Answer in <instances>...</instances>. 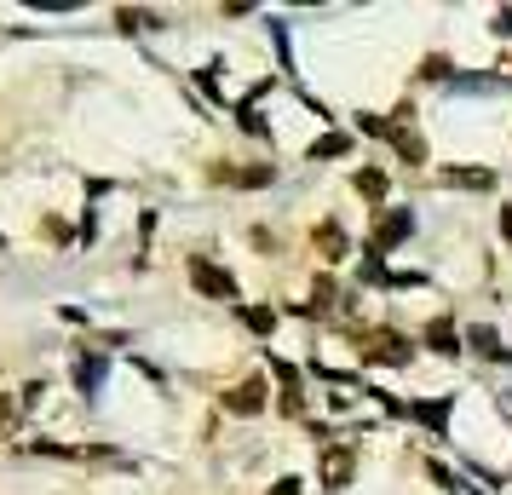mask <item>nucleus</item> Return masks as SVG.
Wrapping results in <instances>:
<instances>
[{"instance_id": "f257e3e1", "label": "nucleus", "mask_w": 512, "mask_h": 495, "mask_svg": "<svg viewBox=\"0 0 512 495\" xmlns=\"http://www.w3.org/2000/svg\"><path fill=\"white\" fill-rule=\"evenodd\" d=\"M190 283L202 288L208 300H236V277H231V271H219L213 260H202V254L190 260Z\"/></svg>"}, {"instance_id": "f03ea898", "label": "nucleus", "mask_w": 512, "mask_h": 495, "mask_svg": "<svg viewBox=\"0 0 512 495\" xmlns=\"http://www.w3.org/2000/svg\"><path fill=\"white\" fill-rule=\"evenodd\" d=\"M409 231H415V213H409V208H386L380 219H374V236H369L374 254H380V248H392V242H403Z\"/></svg>"}, {"instance_id": "7ed1b4c3", "label": "nucleus", "mask_w": 512, "mask_h": 495, "mask_svg": "<svg viewBox=\"0 0 512 495\" xmlns=\"http://www.w3.org/2000/svg\"><path fill=\"white\" fill-rule=\"evenodd\" d=\"M317 472H323L328 490H346L351 484V444H328L323 455H317Z\"/></svg>"}, {"instance_id": "20e7f679", "label": "nucleus", "mask_w": 512, "mask_h": 495, "mask_svg": "<svg viewBox=\"0 0 512 495\" xmlns=\"http://www.w3.org/2000/svg\"><path fill=\"white\" fill-rule=\"evenodd\" d=\"M363 357H380V363H409V340L392 329H374L369 340H363Z\"/></svg>"}, {"instance_id": "39448f33", "label": "nucleus", "mask_w": 512, "mask_h": 495, "mask_svg": "<svg viewBox=\"0 0 512 495\" xmlns=\"http://www.w3.org/2000/svg\"><path fill=\"white\" fill-rule=\"evenodd\" d=\"M225 409H231V415H259V409H265V380L231 386V392H225Z\"/></svg>"}, {"instance_id": "423d86ee", "label": "nucleus", "mask_w": 512, "mask_h": 495, "mask_svg": "<svg viewBox=\"0 0 512 495\" xmlns=\"http://www.w3.org/2000/svg\"><path fill=\"white\" fill-rule=\"evenodd\" d=\"M317 254H323V260H346V231H340V219H323V225H317Z\"/></svg>"}, {"instance_id": "0eeeda50", "label": "nucleus", "mask_w": 512, "mask_h": 495, "mask_svg": "<svg viewBox=\"0 0 512 495\" xmlns=\"http://www.w3.org/2000/svg\"><path fill=\"white\" fill-rule=\"evenodd\" d=\"M386 139L397 144V156H403V162H409V167H415V162H426V139H420L415 127H392Z\"/></svg>"}, {"instance_id": "6e6552de", "label": "nucleus", "mask_w": 512, "mask_h": 495, "mask_svg": "<svg viewBox=\"0 0 512 495\" xmlns=\"http://www.w3.org/2000/svg\"><path fill=\"white\" fill-rule=\"evenodd\" d=\"M213 179H225V185H271V167H213Z\"/></svg>"}, {"instance_id": "1a4fd4ad", "label": "nucleus", "mask_w": 512, "mask_h": 495, "mask_svg": "<svg viewBox=\"0 0 512 495\" xmlns=\"http://www.w3.org/2000/svg\"><path fill=\"white\" fill-rule=\"evenodd\" d=\"M271 369H277V380H282V409H288V415H305V398H300V375H294L288 363H271Z\"/></svg>"}, {"instance_id": "9d476101", "label": "nucleus", "mask_w": 512, "mask_h": 495, "mask_svg": "<svg viewBox=\"0 0 512 495\" xmlns=\"http://www.w3.org/2000/svg\"><path fill=\"white\" fill-rule=\"evenodd\" d=\"M443 185H461V190H489V173L484 167H449Z\"/></svg>"}, {"instance_id": "9b49d317", "label": "nucleus", "mask_w": 512, "mask_h": 495, "mask_svg": "<svg viewBox=\"0 0 512 495\" xmlns=\"http://www.w3.org/2000/svg\"><path fill=\"white\" fill-rule=\"evenodd\" d=\"M426 346H432V352H455V323H449V317L426 323Z\"/></svg>"}, {"instance_id": "f8f14e48", "label": "nucleus", "mask_w": 512, "mask_h": 495, "mask_svg": "<svg viewBox=\"0 0 512 495\" xmlns=\"http://www.w3.org/2000/svg\"><path fill=\"white\" fill-rule=\"evenodd\" d=\"M351 185H357V196H369V202H380V196H386V173H374V167H363V173H357Z\"/></svg>"}, {"instance_id": "ddd939ff", "label": "nucleus", "mask_w": 512, "mask_h": 495, "mask_svg": "<svg viewBox=\"0 0 512 495\" xmlns=\"http://www.w3.org/2000/svg\"><path fill=\"white\" fill-rule=\"evenodd\" d=\"M466 340H472V346H478V352H484V357H512L507 346H501V334H495V329H472V334H466Z\"/></svg>"}, {"instance_id": "4468645a", "label": "nucleus", "mask_w": 512, "mask_h": 495, "mask_svg": "<svg viewBox=\"0 0 512 495\" xmlns=\"http://www.w3.org/2000/svg\"><path fill=\"white\" fill-rule=\"evenodd\" d=\"M242 323H248L254 334H271V329H277V311H265V306H248V311H242Z\"/></svg>"}, {"instance_id": "2eb2a0df", "label": "nucleus", "mask_w": 512, "mask_h": 495, "mask_svg": "<svg viewBox=\"0 0 512 495\" xmlns=\"http://www.w3.org/2000/svg\"><path fill=\"white\" fill-rule=\"evenodd\" d=\"M75 380H81V392H93L98 380H104V363H98V357H81V369H75Z\"/></svg>"}, {"instance_id": "dca6fc26", "label": "nucleus", "mask_w": 512, "mask_h": 495, "mask_svg": "<svg viewBox=\"0 0 512 495\" xmlns=\"http://www.w3.org/2000/svg\"><path fill=\"white\" fill-rule=\"evenodd\" d=\"M346 150H351V139H346V133H328L323 144H311V156H346Z\"/></svg>"}, {"instance_id": "f3484780", "label": "nucleus", "mask_w": 512, "mask_h": 495, "mask_svg": "<svg viewBox=\"0 0 512 495\" xmlns=\"http://www.w3.org/2000/svg\"><path fill=\"white\" fill-rule=\"evenodd\" d=\"M409 415H420V421L432 426V432H443V403H415Z\"/></svg>"}, {"instance_id": "a211bd4d", "label": "nucleus", "mask_w": 512, "mask_h": 495, "mask_svg": "<svg viewBox=\"0 0 512 495\" xmlns=\"http://www.w3.org/2000/svg\"><path fill=\"white\" fill-rule=\"evenodd\" d=\"M116 24H121V29H144L150 18H144V12H116Z\"/></svg>"}, {"instance_id": "6ab92c4d", "label": "nucleus", "mask_w": 512, "mask_h": 495, "mask_svg": "<svg viewBox=\"0 0 512 495\" xmlns=\"http://www.w3.org/2000/svg\"><path fill=\"white\" fill-rule=\"evenodd\" d=\"M495 35H512V12H495Z\"/></svg>"}, {"instance_id": "aec40b11", "label": "nucleus", "mask_w": 512, "mask_h": 495, "mask_svg": "<svg viewBox=\"0 0 512 495\" xmlns=\"http://www.w3.org/2000/svg\"><path fill=\"white\" fill-rule=\"evenodd\" d=\"M0 421H12V403H6V398H0Z\"/></svg>"}]
</instances>
